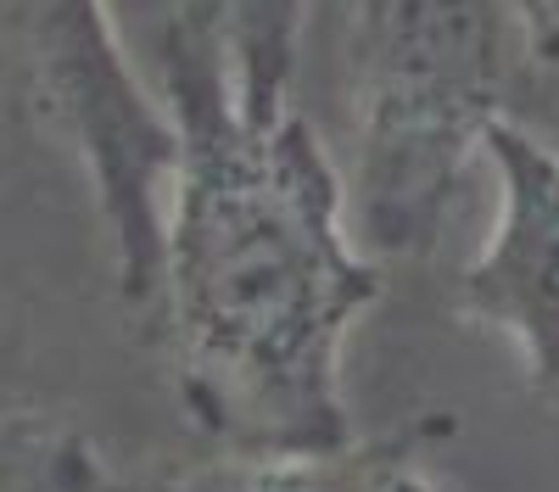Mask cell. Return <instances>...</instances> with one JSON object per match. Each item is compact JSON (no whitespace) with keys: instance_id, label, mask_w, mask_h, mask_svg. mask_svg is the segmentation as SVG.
<instances>
[{"instance_id":"cell-1","label":"cell","mask_w":559,"mask_h":492,"mask_svg":"<svg viewBox=\"0 0 559 492\" xmlns=\"http://www.w3.org/2000/svg\"><path fill=\"white\" fill-rule=\"evenodd\" d=\"M157 96L174 207L152 336L168 341L185 420L224 454L347 442L342 347L381 268L347 241L319 134L292 107L247 118L218 34L185 0L157 23Z\"/></svg>"},{"instance_id":"cell-2","label":"cell","mask_w":559,"mask_h":492,"mask_svg":"<svg viewBox=\"0 0 559 492\" xmlns=\"http://www.w3.org/2000/svg\"><path fill=\"white\" fill-rule=\"evenodd\" d=\"M532 28L515 0H358L353 123L358 236L376 257H426L471 157L487 146Z\"/></svg>"},{"instance_id":"cell-3","label":"cell","mask_w":559,"mask_h":492,"mask_svg":"<svg viewBox=\"0 0 559 492\" xmlns=\"http://www.w3.org/2000/svg\"><path fill=\"white\" fill-rule=\"evenodd\" d=\"M0 84L84 163L112 247V286L152 325L174 123L134 79L107 0H0Z\"/></svg>"},{"instance_id":"cell-4","label":"cell","mask_w":559,"mask_h":492,"mask_svg":"<svg viewBox=\"0 0 559 492\" xmlns=\"http://www.w3.org/2000/svg\"><path fill=\"white\" fill-rule=\"evenodd\" d=\"M498 224L476 263L459 275V313L503 331L521 352L526 392L559 409V152L515 123H492Z\"/></svg>"},{"instance_id":"cell-5","label":"cell","mask_w":559,"mask_h":492,"mask_svg":"<svg viewBox=\"0 0 559 492\" xmlns=\"http://www.w3.org/2000/svg\"><path fill=\"white\" fill-rule=\"evenodd\" d=\"M453 436V415H414L381 436H347L336 447L302 454H224L179 476L123 481L107 476L102 492H442L431 476V447Z\"/></svg>"},{"instance_id":"cell-6","label":"cell","mask_w":559,"mask_h":492,"mask_svg":"<svg viewBox=\"0 0 559 492\" xmlns=\"http://www.w3.org/2000/svg\"><path fill=\"white\" fill-rule=\"evenodd\" d=\"M185 7H197L218 34L229 84H236V101L247 118H269L286 107L308 0H185Z\"/></svg>"},{"instance_id":"cell-7","label":"cell","mask_w":559,"mask_h":492,"mask_svg":"<svg viewBox=\"0 0 559 492\" xmlns=\"http://www.w3.org/2000/svg\"><path fill=\"white\" fill-rule=\"evenodd\" d=\"M107 465L51 415H0V492H102Z\"/></svg>"},{"instance_id":"cell-8","label":"cell","mask_w":559,"mask_h":492,"mask_svg":"<svg viewBox=\"0 0 559 492\" xmlns=\"http://www.w3.org/2000/svg\"><path fill=\"white\" fill-rule=\"evenodd\" d=\"M537 51L559 57V0H543V17H537Z\"/></svg>"},{"instance_id":"cell-9","label":"cell","mask_w":559,"mask_h":492,"mask_svg":"<svg viewBox=\"0 0 559 492\" xmlns=\"http://www.w3.org/2000/svg\"><path fill=\"white\" fill-rule=\"evenodd\" d=\"M521 7V17H526V28H532V45H537V17H543V0H515Z\"/></svg>"}]
</instances>
